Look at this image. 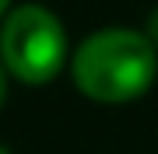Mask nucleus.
Instances as JSON below:
<instances>
[{"label": "nucleus", "instance_id": "obj_6", "mask_svg": "<svg viewBox=\"0 0 158 154\" xmlns=\"http://www.w3.org/2000/svg\"><path fill=\"white\" fill-rule=\"evenodd\" d=\"M0 154H11V151H7V147H0Z\"/></svg>", "mask_w": 158, "mask_h": 154}, {"label": "nucleus", "instance_id": "obj_3", "mask_svg": "<svg viewBox=\"0 0 158 154\" xmlns=\"http://www.w3.org/2000/svg\"><path fill=\"white\" fill-rule=\"evenodd\" d=\"M148 39H151V46L158 49V7L148 14Z\"/></svg>", "mask_w": 158, "mask_h": 154}, {"label": "nucleus", "instance_id": "obj_5", "mask_svg": "<svg viewBox=\"0 0 158 154\" xmlns=\"http://www.w3.org/2000/svg\"><path fill=\"white\" fill-rule=\"evenodd\" d=\"M7 4H11V0H0V18H4V11H7Z\"/></svg>", "mask_w": 158, "mask_h": 154}, {"label": "nucleus", "instance_id": "obj_2", "mask_svg": "<svg viewBox=\"0 0 158 154\" xmlns=\"http://www.w3.org/2000/svg\"><path fill=\"white\" fill-rule=\"evenodd\" d=\"M67 60V32L60 18L42 4H25L4 18L0 28V63L25 84H46Z\"/></svg>", "mask_w": 158, "mask_h": 154}, {"label": "nucleus", "instance_id": "obj_4", "mask_svg": "<svg viewBox=\"0 0 158 154\" xmlns=\"http://www.w3.org/2000/svg\"><path fill=\"white\" fill-rule=\"evenodd\" d=\"M4 98H7V70L0 63V105H4Z\"/></svg>", "mask_w": 158, "mask_h": 154}, {"label": "nucleus", "instance_id": "obj_1", "mask_svg": "<svg viewBox=\"0 0 158 154\" xmlns=\"http://www.w3.org/2000/svg\"><path fill=\"white\" fill-rule=\"evenodd\" d=\"M81 95L102 105H123L141 98L158 74V53L151 39L134 28H102L88 35L70 63Z\"/></svg>", "mask_w": 158, "mask_h": 154}]
</instances>
